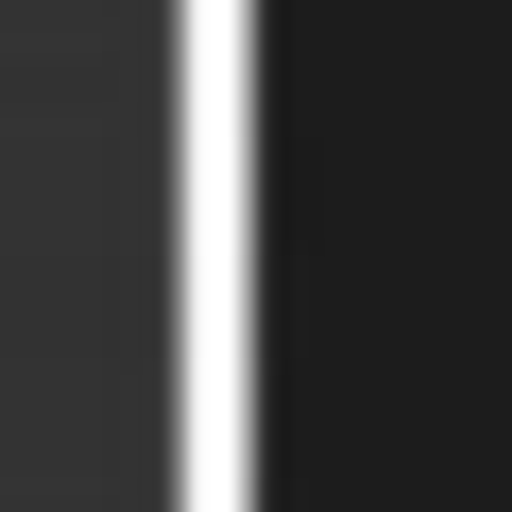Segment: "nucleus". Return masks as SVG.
Listing matches in <instances>:
<instances>
[]
</instances>
